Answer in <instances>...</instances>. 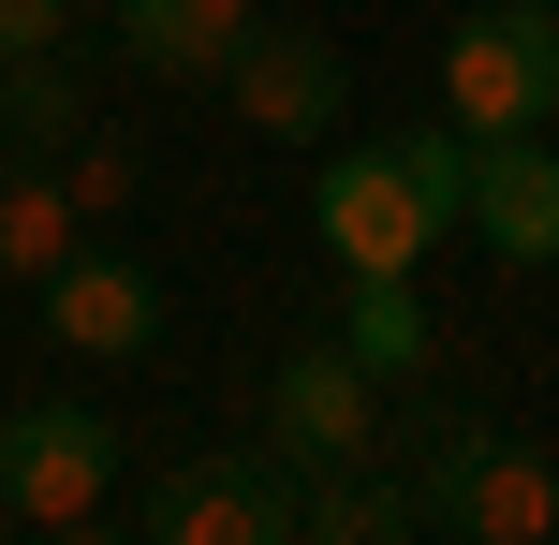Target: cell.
Returning <instances> with one entry per match:
<instances>
[{
    "instance_id": "12",
    "label": "cell",
    "mask_w": 559,
    "mask_h": 545,
    "mask_svg": "<svg viewBox=\"0 0 559 545\" xmlns=\"http://www.w3.org/2000/svg\"><path fill=\"white\" fill-rule=\"evenodd\" d=\"M74 236H88V206L59 192V177L29 163V147H0V281H45V265L74 251Z\"/></svg>"
},
{
    "instance_id": "11",
    "label": "cell",
    "mask_w": 559,
    "mask_h": 545,
    "mask_svg": "<svg viewBox=\"0 0 559 545\" xmlns=\"http://www.w3.org/2000/svg\"><path fill=\"white\" fill-rule=\"evenodd\" d=\"M236 29H251V0H118V45L147 74H222Z\"/></svg>"
},
{
    "instance_id": "15",
    "label": "cell",
    "mask_w": 559,
    "mask_h": 545,
    "mask_svg": "<svg viewBox=\"0 0 559 545\" xmlns=\"http://www.w3.org/2000/svg\"><path fill=\"white\" fill-rule=\"evenodd\" d=\"M397 163H413V192L442 206V222L472 206V133H456V118H427V133H397Z\"/></svg>"
},
{
    "instance_id": "13",
    "label": "cell",
    "mask_w": 559,
    "mask_h": 545,
    "mask_svg": "<svg viewBox=\"0 0 559 545\" xmlns=\"http://www.w3.org/2000/svg\"><path fill=\"white\" fill-rule=\"evenodd\" d=\"M88 133V74L59 45H29V59H0V147H29V163H45V147H74Z\"/></svg>"
},
{
    "instance_id": "1",
    "label": "cell",
    "mask_w": 559,
    "mask_h": 545,
    "mask_svg": "<svg viewBox=\"0 0 559 545\" xmlns=\"http://www.w3.org/2000/svg\"><path fill=\"white\" fill-rule=\"evenodd\" d=\"M413 458H427V487H413L427 531H456V545H545V531H559V458H545V442L456 428V413H442Z\"/></svg>"
},
{
    "instance_id": "14",
    "label": "cell",
    "mask_w": 559,
    "mask_h": 545,
    "mask_svg": "<svg viewBox=\"0 0 559 545\" xmlns=\"http://www.w3.org/2000/svg\"><path fill=\"white\" fill-rule=\"evenodd\" d=\"M295 531H309V545H397V531H427V517H413L397 487H368V458H338L324 487L295 501Z\"/></svg>"
},
{
    "instance_id": "10",
    "label": "cell",
    "mask_w": 559,
    "mask_h": 545,
    "mask_svg": "<svg viewBox=\"0 0 559 545\" xmlns=\"http://www.w3.org/2000/svg\"><path fill=\"white\" fill-rule=\"evenodd\" d=\"M427 340H442V324H427V295H413V265H338V354H354L368 383H413L427 369Z\"/></svg>"
},
{
    "instance_id": "2",
    "label": "cell",
    "mask_w": 559,
    "mask_h": 545,
    "mask_svg": "<svg viewBox=\"0 0 559 545\" xmlns=\"http://www.w3.org/2000/svg\"><path fill=\"white\" fill-rule=\"evenodd\" d=\"M118 517V428L88 399L0 413V531H104Z\"/></svg>"
},
{
    "instance_id": "16",
    "label": "cell",
    "mask_w": 559,
    "mask_h": 545,
    "mask_svg": "<svg viewBox=\"0 0 559 545\" xmlns=\"http://www.w3.org/2000/svg\"><path fill=\"white\" fill-rule=\"evenodd\" d=\"M59 192H74L88 222H104V206H133V147H118V133H74V147H59Z\"/></svg>"
},
{
    "instance_id": "4",
    "label": "cell",
    "mask_w": 559,
    "mask_h": 545,
    "mask_svg": "<svg viewBox=\"0 0 559 545\" xmlns=\"http://www.w3.org/2000/svg\"><path fill=\"white\" fill-rule=\"evenodd\" d=\"M309 222H324V265H354V281H368V265H413L427 236H456L442 206L413 192V163H397V133H383V147H338V163L309 177Z\"/></svg>"
},
{
    "instance_id": "8",
    "label": "cell",
    "mask_w": 559,
    "mask_h": 545,
    "mask_svg": "<svg viewBox=\"0 0 559 545\" xmlns=\"http://www.w3.org/2000/svg\"><path fill=\"white\" fill-rule=\"evenodd\" d=\"M222 88H236V118L251 133H280V147H309V133H338V45L324 29H236V59H222Z\"/></svg>"
},
{
    "instance_id": "7",
    "label": "cell",
    "mask_w": 559,
    "mask_h": 545,
    "mask_svg": "<svg viewBox=\"0 0 559 545\" xmlns=\"http://www.w3.org/2000/svg\"><path fill=\"white\" fill-rule=\"evenodd\" d=\"M45 340H59V354H88V369H133V354L163 340V281L74 236V251L45 265Z\"/></svg>"
},
{
    "instance_id": "5",
    "label": "cell",
    "mask_w": 559,
    "mask_h": 545,
    "mask_svg": "<svg viewBox=\"0 0 559 545\" xmlns=\"http://www.w3.org/2000/svg\"><path fill=\"white\" fill-rule=\"evenodd\" d=\"M368 442H383V383H368L338 340L280 354V383H265V458H280V472H338V458H368Z\"/></svg>"
},
{
    "instance_id": "3",
    "label": "cell",
    "mask_w": 559,
    "mask_h": 545,
    "mask_svg": "<svg viewBox=\"0 0 559 545\" xmlns=\"http://www.w3.org/2000/svg\"><path fill=\"white\" fill-rule=\"evenodd\" d=\"M442 118L456 133H545L559 118V0H486V15H456L442 45Z\"/></svg>"
},
{
    "instance_id": "6",
    "label": "cell",
    "mask_w": 559,
    "mask_h": 545,
    "mask_svg": "<svg viewBox=\"0 0 559 545\" xmlns=\"http://www.w3.org/2000/svg\"><path fill=\"white\" fill-rule=\"evenodd\" d=\"M133 517L163 545H280L295 531V487H280V458H177Z\"/></svg>"
},
{
    "instance_id": "17",
    "label": "cell",
    "mask_w": 559,
    "mask_h": 545,
    "mask_svg": "<svg viewBox=\"0 0 559 545\" xmlns=\"http://www.w3.org/2000/svg\"><path fill=\"white\" fill-rule=\"evenodd\" d=\"M74 29V0H0V59H29V45H59Z\"/></svg>"
},
{
    "instance_id": "9",
    "label": "cell",
    "mask_w": 559,
    "mask_h": 545,
    "mask_svg": "<svg viewBox=\"0 0 559 545\" xmlns=\"http://www.w3.org/2000/svg\"><path fill=\"white\" fill-rule=\"evenodd\" d=\"M456 222H472L501 265H559V147H545V133H486Z\"/></svg>"
}]
</instances>
